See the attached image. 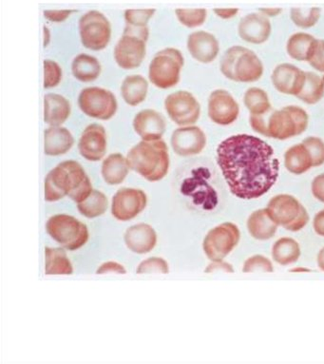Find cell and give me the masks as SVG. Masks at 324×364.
I'll return each instance as SVG.
<instances>
[{
	"label": "cell",
	"instance_id": "obj_1",
	"mask_svg": "<svg viewBox=\"0 0 324 364\" xmlns=\"http://www.w3.org/2000/svg\"><path fill=\"white\" fill-rule=\"evenodd\" d=\"M217 163L231 193L239 199H257L277 182L280 162L266 141L249 134L227 138L217 149Z\"/></svg>",
	"mask_w": 324,
	"mask_h": 364
},
{
	"label": "cell",
	"instance_id": "obj_2",
	"mask_svg": "<svg viewBox=\"0 0 324 364\" xmlns=\"http://www.w3.org/2000/svg\"><path fill=\"white\" fill-rule=\"evenodd\" d=\"M91 180L76 161H65L47 175L44 197L47 202H56L69 196L75 203H82L92 193Z\"/></svg>",
	"mask_w": 324,
	"mask_h": 364
},
{
	"label": "cell",
	"instance_id": "obj_3",
	"mask_svg": "<svg viewBox=\"0 0 324 364\" xmlns=\"http://www.w3.org/2000/svg\"><path fill=\"white\" fill-rule=\"evenodd\" d=\"M129 168L149 182H158L168 174L170 154L167 144L162 140L142 141L129 151Z\"/></svg>",
	"mask_w": 324,
	"mask_h": 364
},
{
	"label": "cell",
	"instance_id": "obj_4",
	"mask_svg": "<svg viewBox=\"0 0 324 364\" xmlns=\"http://www.w3.org/2000/svg\"><path fill=\"white\" fill-rule=\"evenodd\" d=\"M220 69L230 80L239 83H252L260 80L264 75V65L252 50L233 46L225 53Z\"/></svg>",
	"mask_w": 324,
	"mask_h": 364
},
{
	"label": "cell",
	"instance_id": "obj_5",
	"mask_svg": "<svg viewBox=\"0 0 324 364\" xmlns=\"http://www.w3.org/2000/svg\"><path fill=\"white\" fill-rule=\"evenodd\" d=\"M148 26H134L126 24L122 38L114 48V59L124 70H134L140 67L146 58Z\"/></svg>",
	"mask_w": 324,
	"mask_h": 364
},
{
	"label": "cell",
	"instance_id": "obj_6",
	"mask_svg": "<svg viewBox=\"0 0 324 364\" xmlns=\"http://www.w3.org/2000/svg\"><path fill=\"white\" fill-rule=\"evenodd\" d=\"M184 56L174 48L160 50L149 64V81L159 89L167 90L176 86L184 67Z\"/></svg>",
	"mask_w": 324,
	"mask_h": 364
},
{
	"label": "cell",
	"instance_id": "obj_7",
	"mask_svg": "<svg viewBox=\"0 0 324 364\" xmlns=\"http://www.w3.org/2000/svg\"><path fill=\"white\" fill-rule=\"evenodd\" d=\"M307 112L298 106H287L270 115L266 122V137L287 140L303 134L308 127Z\"/></svg>",
	"mask_w": 324,
	"mask_h": 364
},
{
	"label": "cell",
	"instance_id": "obj_8",
	"mask_svg": "<svg viewBox=\"0 0 324 364\" xmlns=\"http://www.w3.org/2000/svg\"><path fill=\"white\" fill-rule=\"evenodd\" d=\"M48 234L65 250L75 251L89 240V230L84 223L66 214L50 217L46 225Z\"/></svg>",
	"mask_w": 324,
	"mask_h": 364
},
{
	"label": "cell",
	"instance_id": "obj_9",
	"mask_svg": "<svg viewBox=\"0 0 324 364\" xmlns=\"http://www.w3.org/2000/svg\"><path fill=\"white\" fill-rule=\"evenodd\" d=\"M267 210L276 224L293 232L303 230L309 221L306 208L288 194L273 197L267 205Z\"/></svg>",
	"mask_w": 324,
	"mask_h": 364
},
{
	"label": "cell",
	"instance_id": "obj_10",
	"mask_svg": "<svg viewBox=\"0 0 324 364\" xmlns=\"http://www.w3.org/2000/svg\"><path fill=\"white\" fill-rule=\"evenodd\" d=\"M79 33L84 47L99 52L111 41V23L102 13L91 11L79 21Z\"/></svg>",
	"mask_w": 324,
	"mask_h": 364
},
{
	"label": "cell",
	"instance_id": "obj_11",
	"mask_svg": "<svg viewBox=\"0 0 324 364\" xmlns=\"http://www.w3.org/2000/svg\"><path fill=\"white\" fill-rule=\"evenodd\" d=\"M78 105L84 114L95 119H112L117 112V100L111 90L102 87H86L80 92Z\"/></svg>",
	"mask_w": 324,
	"mask_h": 364
},
{
	"label": "cell",
	"instance_id": "obj_12",
	"mask_svg": "<svg viewBox=\"0 0 324 364\" xmlns=\"http://www.w3.org/2000/svg\"><path fill=\"white\" fill-rule=\"evenodd\" d=\"M241 238L238 227L224 223L212 228L202 242L205 255L212 262H221L237 247Z\"/></svg>",
	"mask_w": 324,
	"mask_h": 364
},
{
	"label": "cell",
	"instance_id": "obj_13",
	"mask_svg": "<svg viewBox=\"0 0 324 364\" xmlns=\"http://www.w3.org/2000/svg\"><path fill=\"white\" fill-rule=\"evenodd\" d=\"M168 117L176 125L191 126L199 120L201 107L196 98L187 90H178L165 100Z\"/></svg>",
	"mask_w": 324,
	"mask_h": 364
},
{
	"label": "cell",
	"instance_id": "obj_14",
	"mask_svg": "<svg viewBox=\"0 0 324 364\" xmlns=\"http://www.w3.org/2000/svg\"><path fill=\"white\" fill-rule=\"evenodd\" d=\"M146 203L148 197L143 191L131 188H120L112 198V216L118 221H131L145 210Z\"/></svg>",
	"mask_w": 324,
	"mask_h": 364
},
{
	"label": "cell",
	"instance_id": "obj_15",
	"mask_svg": "<svg viewBox=\"0 0 324 364\" xmlns=\"http://www.w3.org/2000/svg\"><path fill=\"white\" fill-rule=\"evenodd\" d=\"M239 107L232 95L225 90H216L208 98V117L217 125L228 126L235 122Z\"/></svg>",
	"mask_w": 324,
	"mask_h": 364
},
{
	"label": "cell",
	"instance_id": "obj_16",
	"mask_svg": "<svg viewBox=\"0 0 324 364\" xmlns=\"http://www.w3.org/2000/svg\"><path fill=\"white\" fill-rule=\"evenodd\" d=\"M207 145V136L199 127L185 126L176 129L171 136V146L180 156L201 154Z\"/></svg>",
	"mask_w": 324,
	"mask_h": 364
},
{
	"label": "cell",
	"instance_id": "obj_17",
	"mask_svg": "<svg viewBox=\"0 0 324 364\" xmlns=\"http://www.w3.org/2000/svg\"><path fill=\"white\" fill-rule=\"evenodd\" d=\"M273 86L284 95L298 97L306 80V72L289 63L278 65L271 75Z\"/></svg>",
	"mask_w": 324,
	"mask_h": 364
},
{
	"label": "cell",
	"instance_id": "obj_18",
	"mask_svg": "<svg viewBox=\"0 0 324 364\" xmlns=\"http://www.w3.org/2000/svg\"><path fill=\"white\" fill-rule=\"evenodd\" d=\"M107 144L105 128L99 124H92L81 134L78 143L79 152L86 160L98 162L105 156Z\"/></svg>",
	"mask_w": 324,
	"mask_h": 364
},
{
	"label": "cell",
	"instance_id": "obj_19",
	"mask_svg": "<svg viewBox=\"0 0 324 364\" xmlns=\"http://www.w3.org/2000/svg\"><path fill=\"white\" fill-rule=\"evenodd\" d=\"M271 23L261 13L249 14L242 18L238 26L239 38L247 43L260 45L269 41L271 36Z\"/></svg>",
	"mask_w": 324,
	"mask_h": 364
},
{
	"label": "cell",
	"instance_id": "obj_20",
	"mask_svg": "<svg viewBox=\"0 0 324 364\" xmlns=\"http://www.w3.org/2000/svg\"><path fill=\"white\" fill-rule=\"evenodd\" d=\"M166 128L165 117L153 109H144L135 115L134 129L144 141L160 140Z\"/></svg>",
	"mask_w": 324,
	"mask_h": 364
},
{
	"label": "cell",
	"instance_id": "obj_21",
	"mask_svg": "<svg viewBox=\"0 0 324 364\" xmlns=\"http://www.w3.org/2000/svg\"><path fill=\"white\" fill-rule=\"evenodd\" d=\"M188 50L195 60L204 64L211 63L219 55V41L212 33L198 31L188 36Z\"/></svg>",
	"mask_w": 324,
	"mask_h": 364
},
{
	"label": "cell",
	"instance_id": "obj_22",
	"mask_svg": "<svg viewBox=\"0 0 324 364\" xmlns=\"http://www.w3.org/2000/svg\"><path fill=\"white\" fill-rule=\"evenodd\" d=\"M193 175L194 176L188 178L183 183V196L190 197L196 207L202 210H212L217 204L215 191L201 177H198V174Z\"/></svg>",
	"mask_w": 324,
	"mask_h": 364
},
{
	"label": "cell",
	"instance_id": "obj_23",
	"mask_svg": "<svg viewBox=\"0 0 324 364\" xmlns=\"http://www.w3.org/2000/svg\"><path fill=\"white\" fill-rule=\"evenodd\" d=\"M124 239L126 247L137 254L151 252L157 244V234L148 224L132 225L126 231Z\"/></svg>",
	"mask_w": 324,
	"mask_h": 364
},
{
	"label": "cell",
	"instance_id": "obj_24",
	"mask_svg": "<svg viewBox=\"0 0 324 364\" xmlns=\"http://www.w3.org/2000/svg\"><path fill=\"white\" fill-rule=\"evenodd\" d=\"M75 144L72 134L63 127H50L44 132V152L49 156L67 154Z\"/></svg>",
	"mask_w": 324,
	"mask_h": 364
},
{
	"label": "cell",
	"instance_id": "obj_25",
	"mask_svg": "<svg viewBox=\"0 0 324 364\" xmlns=\"http://www.w3.org/2000/svg\"><path fill=\"white\" fill-rule=\"evenodd\" d=\"M69 100L60 95L49 94L44 97V121L50 127H59L70 117Z\"/></svg>",
	"mask_w": 324,
	"mask_h": 364
},
{
	"label": "cell",
	"instance_id": "obj_26",
	"mask_svg": "<svg viewBox=\"0 0 324 364\" xmlns=\"http://www.w3.org/2000/svg\"><path fill=\"white\" fill-rule=\"evenodd\" d=\"M247 230L256 240L266 241L275 236L278 225L269 215L267 208L254 211L247 220Z\"/></svg>",
	"mask_w": 324,
	"mask_h": 364
},
{
	"label": "cell",
	"instance_id": "obj_27",
	"mask_svg": "<svg viewBox=\"0 0 324 364\" xmlns=\"http://www.w3.org/2000/svg\"><path fill=\"white\" fill-rule=\"evenodd\" d=\"M317 42L318 39L309 33H294L287 41V53L294 60L309 62L315 52Z\"/></svg>",
	"mask_w": 324,
	"mask_h": 364
},
{
	"label": "cell",
	"instance_id": "obj_28",
	"mask_svg": "<svg viewBox=\"0 0 324 364\" xmlns=\"http://www.w3.org/2000/svg\"><path fill=\"white\" fill-rule=\"evenodd\" d=\"M129 166L126 158L122 154H114L109 155L103 161L101 173L107 184L117 186L122 184L129 174Z\"/></svg>",
	"mask_w": 324,
	"mask_h": 364
},
{
	"label": "cell",
	"instance_id": "obj_29",
	"mask_svg": "<svg viewBox=\"0 0 324 364\" xmlns=\"http://www.w3.org/2000/svg\"><path fill=\"white\" fill-rule=\"evenodd\" d=\"M148 83L142 75H129L124 79L121 94L128 105L136 107L146 100Z\"/></svg>",
	"mask_w": 324,
	"mask_h": 364
},
{
	"label": "cell",
	"instance_id": "obj_30",
	"mask_svg": "<svg viewBox=\"0 0 324 364\" xmlns=\"http://www.w3.org/2000/svg\"><path fill=\"white\" fill-rule=\"evenodd\" d=\"M102 67L99 60L94 56L80 53L73 59L72 63V72L73 76L77 80L90 83L99 77Z\"/></svg>",
	"mask_w": 324,
	"mask_h": 364
},
{
	"label": "cell",
	"instance_id": "obj_31",
	"mask_svg": "<svg viewBox=\"0 0 324 364\" xmlns=\"http://www.w3.org/2000/svg\"><path fill=\"white\" fill-rule=\"evenodd\" d=\"M287 171L295 175L306 173L313 166L311 155L303 143L291 146L284 154Z\"/></svg>",
	"mask_w": 324,
	"mask_h": 364
},
{
	"label": "cell",
	"instance_id": "obj_32",
	"mask_svg": "<svg viewBox=\"0 0 324 364\" xmlns=\"http://www.w3.org/2000/svg\"><path fill=\"white\" fill-rule=\"evenodd\" d=\"M73 267L63 248H45V274L72 275Z\"/></svg>",
	"mask_w": 324,
	"mask_h": 364
},
{
	"label": "cell",
	"instance_id": "obj_33",
	"mask_svg": "<svg viewBox=\"0 0 324 364\" xmlns=\"http://www.w3.org/2000/svg\"><path fill=\"white\" fill-rule=\"evenodd\" d=\"M272 257L281 265L294 264L301 257V247L294 239L281 238L272 247Z\"/></svg>",
	"mask_w": 324,
	"mask_h": 364
},
{
	"label": "cell",
	"instance_id": "obj_34",
	"mask_svg": "<svg viewBox=\"0 0 324 364\" xmlns=\"http://www.w3.org/2000/svg\"><path fill=\"white\" fill-rule=\"evenodd\" d=\"M324 95V81L315 73H306V80L301 92L298 95V100L308 105H315L320 102Z\"/></svg>",
	"mask_w": 324,
	"mask_h": 364
},
{
	"label": "cell",
	"instance_id": "obj_35",
	"mask_svg": "<svg viewBox=\"0 0 324 364\" xmlns=\"http://www.w3.org/2000/svg\"><path fill=\"white\" fill-rule=\"evenodd\" d=\"M244 103L250 114L266 115L271 109L269 95L260 87H250L244 97Z\"/></svg>",
	"mask_w": 324,
	"mask_h": 364
},
{
	"label": "cell",
	"instance_id": "obj_36",
	"mask_svg": "<svg viewBox=\"0 0 324 364\" xmlns=\"http://www.w3.org/2000/svg\"><path fill=\"white\" fill-rule=\"evenodd\" d=\"M79 213L87 218H97L103 215L108 208V198L99 191H92L88 198L77 204Z\"/></svg>",
	"mask_w": 324,
	"mask_h": 364
},
{
	"label": "cell",
	"instance_id": "obj_37",
	"mask_svg": "<svg viewBox=\"0 0 324 364\" xmlns=\"http://www.w3.org/2000/svg\"><path fill=\"white\" fill-rule=\"evenodd\" d=\"M290 18L296 26L301 29H309L318 23L320 18V9L315 7L310 8L309 10L293 8L290 11Z\"/></svg>",
	"mask_w": 324,
	"mask_h": 364
},
{
	"label": "cell",
	"instance_id": "obj_38",
	"mask_svg": "<svg viewBox=\"0 0 324 364\" xmlns=\"http://www.w3.org/2000/svg\"><path fill=\"white\" fill-rule=\"evenodd\" d=\"M176 13L179 21L188 28L202 26L207 16L205 9H177Z\"/></svg>",
	"mask_w": 324,
	"mask_h": 364
},
{
	"label": "cell",
	"instance_id": "obj_39",
	"mask_svg": "<svg viewBox=\"0 0 324 364\" xmlns=\"http://www.w3.org/2000/svg\"><path fill=\"white\" fill-rule=\"evenodd\" d=\"M170 271L168 264L164 259L160 257H151L143 261L138 267L137 274H151V273H162L168 274Z\"/></svg>",
	"mask_w": 324,
	"mask_h": 364
},
{
	"label": "cell",
	"instance_id": "obj_40",
	"mask_svg": "<svg viewBox=\"0 0 324 364\" xmlns=\"http://www.w3.org/2000/svg\"><path fill=\"white\" fill-rule=\"evenodd\" d=\"M303 144L306 146L311 155L313 160V166H323L324 164V142L320 138L310 136L303 141Z\"/></svg>",
	"mask_w": 324,
	"mask_h": 364
},
{
	"label": "cell",
	"instance_id": "obj_41",
	"mask_svg": "<svg viewBox=\"0 0 324 364\" xmlns=\"http://www.w3.org/2000/svg\"><path fill=\"white\" fill-rule=\"evenodd\" d=\"M242 271L244 273H254V272H273L272 262L269 261V258L261 255H255L250 257L244 262Z\"/></svg>",
	"mask_w": 324,
	"mask_h": 364
},
{
	"label": "cell",
	"instance_id": "obj_42",
	"mask_svg": "<svg viewBox=\"0 0 324 364\" xmlns=\"http://www.w3.org/2000/svg\"><path fill=\"white\" fill-rule=\"evenodd\" d=\"M44 89L58 86L62 80V69L55 61H44Z\"/></svg>",
	"mask_w": 324,
	"mask_h": 364
},
{
	"label": "cell",
	"instance_id": "obj_43",
	"mask_svg": "<svg viewBox=\"0 0 324 364\" xmlns=\"http://www.w3.org/2000/svg\"><path fill=\"white\" fill-rule=\"evenodd\" d=\"M155 9H139V10H126L125 12V19L126 24L134 25V26H148L149 19L154 16Z\"/></svg>",
	"mask_w": 324,
	"mask_h": 364
},
{
	"label": "cell",
	"instance_id": "obj_44",
	"mask_svg": "<svg viewBox=\"0 0 324 364\" xmlns=\"http://www.w3.org/2000/svg\"><path fill=\"white\" fill-rule=\"evenodd\" d=\"M309 64L318 72L324 73V41H318Z\"/></svg>",
	"mask_w": 324,
	"mask_h": 364
},
{
	"label": "cell",
	"instance_id": "obj_45",
	"mask_svg": "<svg viewBox=\"0 0 324 364\" xmlns=\"http://www.w3.org/2000/svg\"><path fill=\"white\" fill-rule=\"evenodd\" d=\"M106 273H117V274H126V270L122 264L117 262H107L101 264L97 270V274L102 275Z\"/></svg>",
	"mask_w": 324,
	"mask_h": 364
},
{
	"label": "cell",
	"instance_id": "obj_46",
	"mask_svg": "<svg viewBox=\"0 0 324 364\" xmlns=\"http://www.w3.org/2000/svg\"><path fill=\"white\" fill-rule=\"evenodd\" d=\"M75 10H62V11H44L45 18L48 21L60 23L69 18L72 14L75 13Z\"/></svg>",
	"mask_w": 324,
	"mask_h": 364
},
{
	"label": "cell",
	"instance_id": "obj_47",
	"mask_svg": "<svg viewBox=\"0 0 324 364\" xmlns=\"http://www.w3.org/2000/svg\"><path fill=\"white\" fill-rule=\"evenodd\" d=\"M311 190L313 196L324 204V173L318 175L313 180Z\"/></svg>",
	"mask_w": 324,
	"mask_h": 364
},
{
	"label": "cell",
	"instance_id": "obj_48",
	"mask_svg": "<svg viewBox=\"0 0 324 364\" xmlns=\"http://www.w3.org/2000/svg\"><path fill=\"white\" fill-rule=\"evenodd\" d=\"M313 228H314L315 232L318 236L324 237V210H320L315 216L314 221H313Z\"/></svg>",
	"mask_w": 324,
	"mask_h": 364
},
{
	"label": "cell",
	"instance_id": "obj_49",
	"mask_svg": "<svg viewBox=\"0 0 324 364\" xmlns=\"http://www.w3.org/2000/svg\"><path fill=\"white\" fill-rule=\"evenodd\" d=\"M213 12L216 14L219 18L222 19H230L237 16L239 10L236 8H227V9H214Z\"/></svg>",
	"mask_w": 324,
	"mask_h": 364
},
{
	"label": "cell",
	"instance_id": "obj_50",
	"mask_svg": "<svg viewBox=\"0 0 324 364\" xmlns=\"http://www.w3.org/2000/svg\"><path fill=\"white\" fill-rule=\"evenodd\" d=\"M217 268H222L227 272H233L232 268H231V265L227 264V262H213V264L208 265L207 269L205 270V272L210 273L212 272V271L217 269Z\"/></svg>",
	"mask_w": 324,
	"mask_h": 364
},
{
	"label": "cell",
	"instance_id": "obj_51",
	"mask_svg": "<svg viewBox=\"0 0 324 364\" xmlns=\"http://www.w3.org/2000/svg\"><path fill=\"white\" fill-rule=\"evenodd\" d=\"M281 12H283V10L281 8H263V9H260V13L267 16V18H275V16L280 15Z\"/></svg>",
	"mask_w": 324,
	"mask_h": 364
},
{
	"label": "cell",
	"instance_id": "obj_52",
	"mask_svg": "<svg viewBox=\"0 0 324 364\" xmlns=\"http://www.w3.org/2000/svg\"><path fill=\"white\" fill-rule=\"evenodd\" d=\"M318 265L320 270L324 271V247L318 254Z\"/></svg>",
	"mask_w": 324,
	"mask_h": 364
},
{
	"label": "cell",
	"instance_id": "obj_53",
	"mask_svg": "<svg viewBox=\"0 0 324 364\" xmlns=\"http://www.w3.org/2000/svg\"><path fill=\"white\" fill-rule=\"evenodd\" d=\"M50 41V31L47 27H44V47L49 45Z\"/></svg>",
	"mask_w": 324,
	"mask_h": 364
},
{
	"label": "cell",
	"instance_id": "obj_54",
	"mask_svg": "<svg viewBox=\"0 0 324 364\" xmlns=\"http://www.w3.org/2000/svg\"><path fill=\"white\" fill-rule=\"evenodd\" d=\"M323 81H324V76H323Z\"/></svg>",
	"mask_w": 324,
	"mask_h": 364
}]
</instances>
